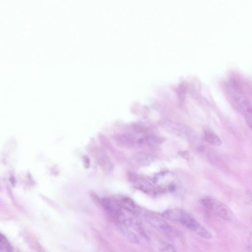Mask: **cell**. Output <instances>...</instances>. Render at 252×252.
Returning <instances> with one entry per match:
<instances>
[{"label": "cell", "mask_w": 252, "mask_h": 252, "mask_svg": "<svg viewBox=\"0 0 252 252\" xmlns=\"http://www.w3.org/2000/svg\"><path fill=\"white\" fill-rule=\"evenodd\" d=\"M117 227L119 232L128 241L135 244L139 243L138 237L128 228V226L121 223H118Z\"/></svg>", "instance_id": "obj_5"}, {"label": "cell", "mask_w": 252, "mask_h": 252, "mask_svg": "<svg viewBox=\"0 0 252 252\" xmlns=\"http://www.w3.org/2000/svg\"><path fill=\"white\" fill-rule=\"evenodd\" d=\"M228 92L232 104L242 115L252 131V104L251 101L242 91L235 86H229Z\"/></svg>", "instance_id": "obj_2"}, {"label": "cell", "mask_w": 252, "mask_h": 252, "mask_svg": "<svg viewBox=\"0 0 252 252\" xmlns=\"http://www.w3.org/2000/svg\"><path fill=\"white\" fill-rule=\"evenodd\" d=\"M169 189L171 190H173L175 189V186L173 185H171V186L169 187Z\"/></svg>", "instance_id": "obj_12"}, {"label": "cell", "mask_w": 252, "mask_h": 252, "mask_svg": "<svg viewBox=\"0 0 252 252\" xmlns=\"http://www.w3.org/2000/svg\"><path fill=\"white\" fill-rule=\"evenodd\" d=\"M166 219L181 223L186 228L197 234L200 237L210 239V233L188 212L181 209H168L162 213Z\"/></svg>", "instance_id": "obj_1"}, {"label": "cell", "mask_w": 252, "mask_h": 252, "mask_svg": "<svg viewBox=\"0 0 252 252\" xmlns=\"http://www.w3.org/2000/svg\"><path fill=\"white\" fill-rule=\"evenodd\" d=\"M128 177L129 180L132 181H135L137 178L136 175H135L133 173H129Z\"/></svg>", "instance_id": "obj_11"}, {"label": "cell", "mask_w": 252, "mask_h": 252, "mask_svg": "<svg viewBox=\"0 0 252 252\" xmlns=\"http://www.w3.org/2000/svg\"><path fill=\"white\" fill-rule=\"evenodd\" d=\"M161 252H177L174 247L169 244H163L160 248Z\"/></svg>", "instance_id": "obj_7"}, {"label": "cell", "mask_w": 252, "mask_h": 252, "mask_svg": "<svg viewBox=\"0 0 252 252\" xmlns=\"http://www.w3.org/2000/svg\"><path fill=\"white\" fill-rule=\"evenodd\" d=\"M200 202L206 208L225 221H232L234 218L231 209L220 200L210 197H205L201 199Z\"/></svg>", "instance_id": "obj_3"}, {"label": "cell", "mask_w": 252, "mask_h": 252, "mask_svg": "<svg viewBox=\"0 0 252 252\" xmlns=\"http://www.w3.org/2000/svg\"><path fill=\"white\" fill-rule=\"evenodd\" d=\"M155 227L159 228L167 234L172 236H177L179 235V231L172 226H171L164 220L157 217L150 216L147 219Z\"/></svg>", "instance_id": "obj_4"}, {"label": "cell", "mask_w": 252, "mask_h": 252, "mask_svg": "<svg viewBox=\"0 0 252 252\" xmlns=\"http://www.w3.org/2000/svg\"><path fill=\"white\" fill-rule=\"evenodd\" d=\"M246 248L248 252H252V234L251 233L248 237L247 243Z\"/></svg>", "instance_id": "obj_8"}, {"label": "cell", "mask_w": 252, "mask_h": 252, "mask_svg": "<svg viewBox=\"0 0 252 252\" xmlns=\"http://www.w3.org/2000/svg\"><path fill=\"white\" fill-rule=\"evenodd\" d=\"M246 200L248 204L252 205V191L251 190L246 192Z\"/></svg>", "instance_id": "obj_9"}, {"label": "cell", "mask_w": 252, "mask_h": 252, "mask_svg": "<svg viewBox=\"0 0 252 252\" xmlns=\"http://www.w3.org/2000/svg\"><path fill=\"white\" fill-rule=\"evenodd\" d=\"M203 137L208 143L215 146H220L221 140L219 136L212 130L206 129L204 131Z\"/></svg>", "instance_id": "obj_6"}, {"label": "cell", "mask_w": 252, "mask_h": 252, "mask_svg": "<svg viewBox=\"0 0 252 252\" xmlns=\"http://www.w3.org/2000/svg\"><path fill=\"white\" fill-rule=\"evenodd\" d=\"M152 140L154 142L158 143H162L163 141V139L158 136H153L152 137Z\"/></svg>", "instance_id": "obj_10"}]
</instances>
